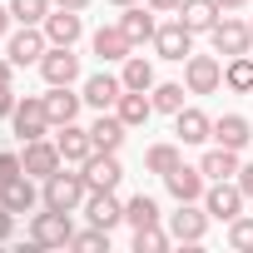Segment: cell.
Masks as SVG:
<instances>
[{"instance_id": "cell-33", "label": "cell", "mask_w": 253, "mask_h": 253, "mask_svg": "<svg viewBox=\"0 0 253 253\" xmlns=\"http://www.w3.org/2000/svg\"><path fill=\"white\" fill-rule=\"evenodd\" d=\"M174 164H184V159H179V144H154V149L144 154V169H149V174H159V179H164Z\"/></svg>"}, {"instance_id": "cell-36", "label": "cell", "mask_w": 253, "mask_h": 253, "mask_svg": "<svg viewBox=\"0 0 253 253\" xmlns=\"http://www.w3.org/2000/svg\"><path fill=\"white\" fill-rule=\"evenodd\" d=\"M228 243H233L238 253H253V218H248V213H238V218L228 223Z\"/></svg>"}, {"instance_id": "cell-40", "label": "cell", "mask_w": 253, "mask_h": 253, "mask_svg": "<svg viewBox=\"0 0 253 253\" xmlns=\"http://www.w3.org/2000/svg\"><path fill=\"white\" fill-rule=\"evenodd\" d=\"M179 5H184V0H149L154 15H179Z\"/></svg>"}, {"instance_id": "cell-6", "label": "cell", "mask_w": 253, "mask_h": 253, "mask_svg": "<svg viewBox=\"0 0 253 253\" xmlns=\"http://www.w3.org/2000/svg\"><path fill=\"white\" fill-rule=\"evenodd\" d=\"M184 84H189V94H213V89H223V65H218V55H189V60H184Z\"/></svg>"}, {"instance_id": "cell-39", "label": "cell", "mask_w": 253, "mask_h": 253, "mask_svg": "<svg viewBox=\"0 0 253 253\" xmlns=\"http://www.w3.org/2000/svg\"><path fill=\"white\" fill-rule=\"evenodd\" d=\"M10 233H15V213H10V209H5V204H0V243H5V238H10Z\"/></svg>"}, {"instance_id": "cell-43", "label": "cell", "mask_w": 253, "mask_h": 253, "mask_svg": "<svg viewBox=\"0 0 253 253\" xmlns=\"http://www.w3.org/2000/svg\"><path fill=\"white\" fill-rule=\"evenodd\" d=\"M10 20H15V15H10V5H0V35L10 30Z\"/></svg>"}, {"instance_id": "cell-19", "label": "cell", "mask_w": 253, "mask_h": 253, "mask_svg": "<svg viewBox=\"0 0 253 253\" xmlns=\"http://www.w3.org/2000/svg\"><path fill=\"white\" fill-rule=\"evenodd\" d=\"M124 134H129V124H124L119 114H109V109H99V119L89 124V139H94V149H104V154H119Z\"/></svg>"}, {"instance_id": "cell-4", "label": "cell", "mask_w": 253, "mask_h": 253, "mask_svg": "<svg viewBox=\"0 0 253 253\" xmlns=\"http://www.w3.org/2000/svg\"><path fill=\"white\" fill-rule=\"evenodd\" d=\"M10 124H15V134H20L25 144H30V139H45V134H50V109H45V94H25V99L15 104Z\"/></svg>"}, {"instance_id": "cell-1", "label": "cell", "mask_w": 253, "mask_h": 253, "mask_svg": "<svg viewBox=\"0 0 253 253\" xmlns=\"http://www.w3.org/2000/svg\"><path fill=\"white\" fill-rule=\"evenodd\" d=\"M84 199H89V179H84V169H80V174H65V164L45 179V194H40L45 209H65V213H75Z\"/></svg>"}, {"instance_id": "cell-16", "label": "cell", "mask_w": 253, "mask_h": 253, "mask_svg": "<svg viewBox=\"0 0 253 253\" xmlns=\"http://www.w3.org/2000/svg\"><path fill=\"white\" fill-rule=\"evenodd\" d=\"M174 134H179V144H209L213 139V119L204 114V109H179L174 114Z\"/></svg>"}, {"instance_id": "cell-38", "label": "cell", "mask_w": 253, "mask_h": 253, "mask_svg": "<svg viewBox=\"0 0 253 253\" xmlns=\"http://www.w3.org/2000/svg\"><path fill=\"white\" fill-rule=\"evenodd\" d=\"M15 104H20V94H15L10 84H0V119H10V114H15Z\"/></svg>"}, {"instance_id": "cell-18", "label": "cell", "mask_w": 253, "mask_h": 253, "mask_svg": "<svg viewBox=\"0 0 253 253\" xmlns=\"http://www.w3.org/2000/svg\"><path fill=\"white\" fill-rule=\"evenodd\" d=\"M80 104H84V94H75L70 84H50V94H45V109H50V124H55V129L80 119Z\"/></svg>"}, {"instance_id": "cell-30", "label": "cell", "mask_w": 253, "mask_h": 253, "mask_svg": "<svg viewBox=\"0 0 253 253\" xmlns=\"http://www.w3.org/2000/svg\"><path fill=\"white\" fill-rule=\"evenodd\" d=\"M164 213H159V204L149 199V194H134L129 204H124V223H134V228H149V223H159Z\"/></svg>"}, {"instance_id": "cell-26", "label": "cell", "mask_w": 253, "mask_h": 253, "mask_svg": "<svg viewBox=\"0 0 253 253\" xmlns=\"http://www.w3.org/2000/svg\"><path fill=\"white\" fill-rule=\"evenodd\" d=\"M199 169H204V179L213 184V179H238V149H223V144H213L204 159H199Z\"/></svg>"}, {"instance_id": "cell-22", "label": "cell", "mask_w": 253, "mask_h": 253, "mask_svg": "<svg viewBox=\"0 0 253 253\" xmlns=\"http://www.w3.org/2000/svg\"><path fill=\"white\" fill-rule=\"evenodd\" d=\"M213 144H223V149H248V144H253V124H248L243 114H218V119H213Z\"/></svg>"}, {"instance_id": "cell-37", "label": "cell", "mask_w": 253, "mask_h": 253, "mask_svg": "<svg viewBox=\"0 0 253 253\" xmlns=\"http://www.w3.org/2000/svg\"><path fill=\"white\" fill-rule=\"evenodd\" d=\"M15 174H25L20 154H0V184H5V179H15Z\"/></svg>"}, {"instance_id": "cell-35", "label": "cell", "mask_w": 253, "mask_h": 253, "mask_svg": "<svg viewBox=\"0 0 253 253\" xmlns=\"http://www.w3.org/2000/svg\"><path fill=\"white\" fill-rule=\"evenodd\" d=\"M70 248H80V253H99V248H104V253H109V228H99V223H94V228L75 233V238H70Z\"/></svg>"}, {"instance_id": "cell-15", "label": "cell", "mask_w": 253, "mask_h": 253, "mask_svg": "<svg viewBox=\"0 0 253 253\" xmlns=\"http://www.w3.org/2000/svg\"><path fill=\"white\" fill-rule=\"evenodd\" d=\"M40 30H45V40H50V45H75V40L84 35V20H80V10H60V5H55V10L45 15V25H40Z\"/></svg>"}, {"instance_id": "cell-10", "label": "cell", "mask_w": 253, "mask_h": 253, "mask_svg": "<svg viewBox=\"0 0 253 253\" xmlns=\"http://www.w3.org/2000/svg\"><path fill=\"white\" fill-rule=\"evenodd\" d=\"M169 233H174V243H199L209 233V209H199V199L194 204H179L169 213Z\"/></svg>"}, {"instance_id": "cell-8", "label": "cell", "mask_w": 253, "mask_h": 253, "mask_svg": "<svg viewBox=\"0 0 253 253\" xmlns=\"http://www.w3.org/2000/svg\"><path fill=\"white\" fill-rule=\"evenodd\" d=\"M154 50H159V60H174V65H184V60L194 55V30H189L184 20H169V25H159V35H154Z\"/></svg>"}, {"instance_id": "cell-17", "label": "cell", "mask_w": 253, "mask_h": 253, "mask_svg": "<svg viewBox=\"0 0 253 253\" xmlns=\"http://www.w3.org/2000/svg\"><path fill=\"white\" fill-rule=\"evenodd\" d=\"M0 204H5L10 213H35V204H40V194H35V179H30V174H15V179H5V184H0Z\"/></svg>"}, {"instance_id": "cell-32", "label": "cell", "mask_w": 253, "mask_h": 253, "mask_svg": "<svg viewBox=\"0 0 253 253\" xmlns=\"http://www.w3.org/2000/svg\"><path fill=\"white\" fill-rule=\"evenodd\" d=\"M50 10H55V0H10V15L20 25H45Z\"/></svg>"}, {"instance_id": "cell-41", "label": "cell", "mask_w": 253, "mask_h": 253, "mask_svg": "<svg viewBox=\"0 0 253 253\" xmlns=\"http://www.w3.org/2000/svg\"><path fill=\"white\" fill-rule=\"evenodd\" d=\"M238 189H243V199H253V164L238 169Z\"/></svg>"}, {"instance_id": "cell-29", "label": "cell", "mask_w": 253, "mask_h": 253, "mask_svg": "<svg viewBox=\"0 0 253 253\" xmlns=\"http://www.w3.org/2000/svg\"><path fill=\"white\" fill-rule=\"evenodd\" d=\"M119 80H124V89H154V84H159V80H154V65H149L144 55H129V60H124Z\"/></svg>"}, {"instance_id": "cell-23", "label": "cell", "mask_w": 253, "mask_h": 253, "mask_svg": "<svg viewBox=\"0 0 253 253\" xmlns=\"http://www.w3.org/2000/svg\"><path fill=\"white\" fill-rule=\"evenodd\" d=\"M179 20H184L194 35H209V30L223 20V5H218V0H184V5H179Z\"/></svg>"}, {"instance_id": "cell-34", "label": "cell", "mask_w": 253, "mask_h": 253, "mask_svg": "<svg viewBox=\"0 0 253 253\" xmlns=\"http://www.w3.org/2000/svg\"><path fill=\"white\" fill-rule=\"evenodd\" d=\"M174 243V233H164L159 223H149V228H134V253H164Z\"/></svg>"}, {"instance_id": "cell-5", "label": "cell", "mask_w": 253, "mask_h": 253, "mask_svg": "<svg viewBox=\"0 0 253 253\" xmlns=\"http://www.w3.org/2000/svg\"><path fill=\"white\" fill-rule=\"evenodd\" d=\"M45 50H50V40H45V30H40V25H20V30L10 35V45H5V55H10V65H15V70L40 65V60H45Z\"/></svg>"}, {"instance_id": "cell-27", "label": "cell", "mask_w": 253, "mask_h": 253, "mask_svg": "<svg viewBox=\"0 0 253 253\" xmlns=\"http://www.w3.org/2000/svg\"><path fill=\"white\" fill-rule=\"evenodd\" d=\"M119 25H124V35H129L134 45H149L154 35H159V20H154V10H144V5H129L119 15Z\"/></svg>"}, {"instance_id": "cell-25", "label": "cell", "mask_w": 253, "mask_h": 253, "mask_svg": "<svg viewBox=\"0 0 253 253\" xmlns=\"http://www.w3.org/2000/svg\"><path fill=\"white\" fill-rule=\"evenodd\" d=\"M114 114L129 124V129H139V124H149V114H154V99H149V89H124L119 94V104H114Z\"/></svg>"}, {"instance_id": "cell-21", "label": "cell", "mask_w": 253, "mask_h": 253, "mask_svg": "<svg viewBox=\"0 0 253 253\" xmlns=\"http://www.w3.org/2000/svg\"><path fill=\"white\" fill-rule=\"evenodd\" d=\"M84 213H89V223H99V228H114V223H124V204L114 199V189H89V199H84Z\"/></svg>"}, {"instance_id": "cell-42", "label": "cell", "mask_w": 253, "mask_h": 253, "mask_svg": "<svg viewBox=\"0 0 253 253\" xmlns=\"http://www.w3.org/2000/svg\"><path fill=\"white\" fill-rule=\"evenodd\" d=\"M55 5H60V10H84L89 0H55Z\"/></svg>"}, {"instance_id": "cell-45", "label": "cell", "mask_w": 253, "mask_h": 253, "mask_svg": "<svg viewBox=\"0 0 253 253\" xmlns=\"http://www.w3.org/2000/svg\"><path fill=\"white\" fill-rule=\"evenodd\" d=\"M218 5H223V10L233 15V10H243V5H248V0H218Z\"/></svg>"}, {"instance_id": "cell-13", "label": "cell", "mask_w": 253, "mask_h": 253, "mask_svg": "<svg viewBox=\"0 0 253 253\" xmlns=\"http://www.w3.org/2000/svg\"><path fill=\"white\" fill-rule=\"evenodd\" d=\"M84 179H89V189H119V179H124V164H119V154H104V149H94L84 164Z\"/></svg>"}, {"instance_id": "cell-2", "label": "cell", "mask_w": 253, "mask_h": 253, "mask_svg": "<svg viewBox=\"0 0 253 253\" xmlns=\"http://www.w3.org/2000/svg\"><path fill=\"white\" fill-rule=\"evenodd\" d=\"M243 189H238V179H213L209 189H204V209H209V218H218V223H233L238 213H243Z\"/></svg>"}, {"instance_id": "cell-24", "label": "cell", "mask_w": 253, "mask_h": 253, "mask_svg": "<svg viewBox=\"0 0 253 253\" xmlns=\"http://www.w3.org/2000/svg\"><path fill=\"white\" fill-rule=\"evenodd\" d=\"M55 144H60V159L65 164H84L94 154V139H89V129H80V124H60Z\"/></svg>"}, {"instance_id": "cell-46", "label": "cell", "mask_w": 253, "mask_h": 253, "mask_svg": "<svg viewBox=\"0 0 253 253\" xmlns=\"http://www.w3.org/2000/svg\"><path fill=\"white\" fill-rule=\"evenodd\" d=\"M114 5H119V10H129V5H139V0H114Z\"/></svg>"}, {"instance_id": "cell-12", "label": "cell", "mask_w": 253, "mask_h": 253, "mask_svg": "<svg viewBox=\"0 0 253 253\" xmlns=\"http://www.w3.org/2000/svg\"><path fill=\"white\" fill-rule=\"evenodd\" d=\"M20 164H25V174H30V179H40V184H45L65 159H60V144H50V139H30V144H25V154H20Z\"/></svg>"}, {"instance_id": "cell-11", "label": "cell", "mask_w": 253, "mask_h": 253, "mask_svg": "<svg viewBox=\"0 0 253 253\" xmlns=\"http://www.w3.org/2000/svg\"><path fill=\"white\" fill-rule=\"evenodd\" d=\"M164 189H169L179 204H194V199H204L209 179H204V169H199V164H174V169L164 174Z\"/></svg>"}, {"instance_id": "cell-3", "label": "cell", "mask_w": 253, "mask_h": 253, "mask_svg": "<svg viewBox=\"0 0 253 253\" xmlns=\"http://www.w3.org/2000/svg\"><path fill=\"white\" fill-rule=\"evenodd\" d=\"M30 238H35L40 248H70L75 223H70V213H65V209H40V213L30 218Z\"/></svg>"}, {"instance_id": "cell-14", "label": "cell", "mask_w": 253, "mask_h": 253, "mask_svg": "<svg viewBox=\"0 0 253 253\" xmlns=\"http://www.w3.org/2000/svg\"><path fill=\"white\" fill-rule=\"evenodd\" d=\"M94 55H99V65L129 60V55H134V40L124 35V25H99V30H94Z\"/></svg>"}, {"instance_id": "cell-44", "label": "cell", "mask_w": 253, "mask_h": 253, "mask_svg": "<svg viewBox=\"0 0 253 253\" xmlns=\"http://www.w3.org/2000/svg\"><path fill=\"white\" fill-rule=\"evenodd\" d=\"M10 70H15V65H10V55H5V60H0V84H10Z\"/></svg>"}, {"instance_id": "cell-9", "label": "cell", "mask_w": 253, "mask_h": 253, "mask_svg": "<svg viewBox=\"0 0 253 253\" xmlns=\"http://www.w3.org/2000/svg\"><path fill=\"white\" fill-rule=\"evenodd\" d=\"M40 75H45V84H75V80H80V55H75V45H50L45 60H40Z\"/></svg>"}, {"instance_id": "cell-31", "label": "cell", "mask_w": 253, "mask_h": 253, "mask_svg": "<svg viewBox=\"0 0 253 253\" xmlns=\"http://www.w3.org/2000/svg\"><path fill=\"white\" fill-rule=\"evenodd\" d=\"M184 94H189V84H174V80H164V84L149 89V99H154L159 114H179V109H184Z\"/></svg>"}, {"instance_id": "cell-7", "label": "cell", "mask_w": 253, "mask_h": 253, "mask_svg": "<svg viewBox=\"0 0 253 253\" xmlns=\"http://www.w3.org/2000/svg\"><path fill=\"white\" fill-rule=\"evenodd\" d=\"M209 40H213V50H218V55H228V60H233V55H248L253 30H248V20H233V15L223 10V20L209 30Z\"/></svg>"}, {"instance_id": "cell-28", "label": "cell", "mask_w": 253, "mask_h": 253, "mask_svg": "<svg viewBox=\"0 0 253 253\" xmlns=\"http://www.w3.org/2000/svg\"><path fill=\"white\" fill-rule=\"evenodd\" d=\"M223 89L253 94V55H233V60L223 65Z\"/></svg>"}, {"instance_id": "cell-47", "label": "cell", "mask_w": 253, "mask_h": 253, "mask_svg": "<svg viewBox=\"0 0 253 253\" xmlns=\"http://www.w3.org/2000/svg\"><path fill=\"white\" fill-rule=\"evenodd\" d=\"M248 30H253V20H248Z\"/></svg>"}, {"instance_id": "cell-20", "label": "cell", "mask_w": 253, "mask_h": 253, "mask_svg": "<svg viewBox=\"0 0 253 253\" xmlns=\"http://www.w3.org/2000/svg\"><path fill=\"white\" fill-rule=\"evenodd\" d=\"M119 94H124V80L109 75V70H99V75L84 80V104H94V109H114Z\"/></svg>"}]
</instances>
